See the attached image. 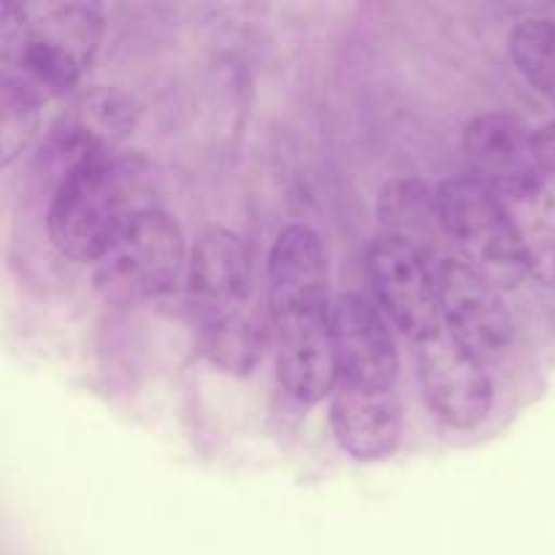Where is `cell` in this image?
<instances>
[{
  "label": "cell",
  "instance_id": "cell-1",
  "mask_svg": "<svg viewBox=\"0 0 555 555\" xmlns=\"http://www.w3.org/2000/svg\"><path fill=\"white\" fill-rule=\"evenodd\" d=\"M269 318L276 372L287 393L318 404L334 393V301L323 238L309 225H287L269 253Z\"/></svg>",
  "mask_w": 555,
  "mask_h": 555
},
{
  "label": "cell",
  "instance_id": "cell-2",
  "mask_svg": "<svg viewBox=\"0 0 555 555\" xmlns=\"http://www.w3.org/2000/svg\"><path fill=\"white\" fill-rule=\"evenodd\" d=\"M188 307L201 352L228 374L253 372L266 347L263 309L253 287V258L242 236L222 225L201 231L190 249Z\"/></svg>",
  "mask_w": 555,
  "mask_h": 555
},
{
  "label": "cell",
  "instance_id": "cell-3",
  "mask_svg": "<svg viewBox=\"0 0 555 555\" xmlns=\"http://www.w3.org/2000/svg\"><path fill=\"white\" fill-rule=\"evenodd\" d=\"M101 33V9L92 3H5L0 11V87L25 92L43 106L81 79Z\"/></svg>",
  "mask_w": 555,
  "mask_h": 555
},
{
  "label": "cell",
  "instance_id": "cell-4",
  "mask_svg": "<svg viewBox=\"0 0 555 555\" xmlns=\"http://www.w3.org/2000/svg\"><path fill=\"white\" fill-rule=\"evenodd\" d=\"M157 206V173L144 157L119 155L74 168L54 188L49 238L65 258L95 263L133 217Z\"/></svg>",
  "mask_w": 555,
  "mask_h": 555
},
{
  "label": "cell",
  "instance_id": "cell-5",
  "mask_svg": "<svg viewBox=\"0 0 555 555\" xmlns=\"http://www.w3.org/2000/svg\"><path fill=\"white\" fill-rule=\"evenodd\" d=\"M439 217L455 258L499 291L529 276L518 236L496 193L472 177H450L437 188Z\"/></svg>",
  "mask_w": 555,
  "mask_h": 555
},
{
  "label": "cell",
  "instance_id": "cell-6",
  "mask_svg": "<svg viewBox=\"0 0 555 555\" xmlns=\"http://www.w3.org/2000/svg\"><path fill=\"white\" fill-rule=\"evenodd\" d=\"M188 260L182 228L157 206L133 217L92 266L108 301L139 304L173 291Z\"/></svg>",
  "mask_w": 555,
  "mask_h": 555
},
{
  "label": "cell",
  "instance_id": "cell-7",
  "mask_svg": "<svg viewBox=\"0 0 555 555\" xmlns=\"http://www.w3.org/2000/svg\"><path fill=\"white\" fill-rule=\"evenodd\" d=\"M366 271L379 312L417 345L442 331L437 269L399 238L379 233L366 253Z\"/></svg>",
  "mask_w": 555,
  "mask_h": 555
},
{
  "label": "cell",
  "instance_id": "cell-8",
  "mask_svg": "<svg viewBox=\"0 0 555 555\" xmlns=\"http://www.w3.org/2000/svg\"><path fill=\"white\" fill-rule=\"evenodd\" d=\"M417 377L428 410L448 426L475 428L491 412L493 385L486 363L444 328L417 347Z\"/></svg>",
  "mask_w": 555,
  "mask_h": 555
},
{
  "label": "cell",
  "instance_id": "cell-9",
  "mask_svg": "<svg viewBox=\"0 0 555 555\" xmlns=\"http://www.w3.org/2000/svg\"><path fill=\"white\" fill-rule=\"evenodd\" d=\"M437 282L442 328L482 363L502 356L513 339V320L499 296L502 291L475 274L455 255L439 266Z\"/></svg>",
  "mask_w": 555,
  "mask_h": 555
},
{
  "label": "cell",
  "instance_id": "cell-10",
  "mask_svg": "<svg viewBox=\"0 0 555 555\" xmlns=\"http://www.w3.org/2000/svg\"><path fill=\"white\" fill-rule=\"evenodd\" d=\"M336 383L363 390H396L399 350L388 318L361 293H341L334 301Z\"/></svg>",
  "mask_w": 555,
  "mask_h": 555
},
{
  "label": "cell",
  "instance_id": "cell-11",
  "mask_svg": "<svg viewBox=\"0 0 555 555\" xmlns=\"http://www.w3.org/2000/svg\"><path fill=\"white\" fill-rule=\"evenodd\" d=\"M133 128L135 106L122 92L92 90L76 98L60 114L49 141V152L60 166V179L74 168L119 157V146Z\"/></svg>",
  "mask_w": 555,
  "mask_h": 555
},
{
  "label": "cell",
  "instance_id": "cell-12",
  "mask_svg": "<svg viewBox=\"0 0 555 555\" xmlns=\"http://www.w3.org/2000/svg\"><path fill=\"white\" fill-rule=\"evenodd\" d=\"M464 155L469 177L496 195L545 184L537 166L534 133L513 114L488 112L472 119L464 130Z\"/></svg>",
  "mask_w": 555,
  "mask_h": 555
},
{
  "label": "cell",
  "instance_id": "cell-13",
  "mask_svg": "<svg viewBox=\"0 0 555 555\" xmlns=\"http://www.w3.org/2000/svg\"><path fill=\"white\" fill-rule=\"evenodd\" d=\"M331 428L352 459H390L404 434V406L396 390H363L336 383L331 393Z\"/></svg>",
  "mask_w": 555,
  "mask_h": 555
},
{
  "label": "cell",
  "instance_id": "cell-14",
  "mask_svg": "<svg viewBox=\"0 0 555 555\" xmlns=\"http://www.w3.org/2000/svg\"><path fill=\"white\" fill-rule=\"evenodd\" d=\"M377 215L385 236L404 242L431 266L437 258V269L444 260L453 258L442 253L444 244L450 242L444 236L442 217H439L437 190H431L421 179H396L385 184L377 198Z\"/></svg>",
  "mask_w": 555,
  "mask_h": 555
},
{
  "label": "cell",
  "instance_id": "cell-15",
  "mask_svg": "<svg viewBox=\"0 0 555 555\" xmlns=\"http://www.w3.org/2000/svg\"><path fill=\"white\" fill-rule=\"evenodd\" d=\"M499 201L513 222L529 276L555 291V195L545 184H531Z\"/></svg>",
  "mask_w": 555,
  "mask_h": 555
},
{
  "label": "cell",
  "instance_id": "cell-16",
  "mask_svg": "<svg viewBox=\"0 0 555 555\" xmlns=\"http://www.w3.org/2000/svg\"><path fill=\"white\" fill-rule=\"evenodd\" d=\"M509 54L529 85L555 106V22H520L509 36Z\"/></svg>",
  "mask_w": 555,
  "mask_h": 555
},
{
  "label": "cell",
  "instance_id": "cell-17",
  "mask_svg": "<svg viewBox=\"0 0 555 555\" xmlns=\"http://www.w3.org/2000/svg\"><path fill=\"white\" fill-rule=\"evenodd\" d=\"M41 122V103L11 87H0V152L9 166L33 141Z\"/></svg>",
  "mask_w": 555,
  "mask_h": 555
},
{
  "label": "cell",
  "instance_id": "cell-18",
  "mask_svg": "<svg viewBox=\"0 0 555 555\" xmlns=\"http://www.w3.org/2000/svg\"><path fill=\"white\" fill-rule=\"evenodd\" d=\"M534 152H537V166H540L542 182L553 184L555 188V122L537 130Z\"/></svg>",
  "mask_w": 555,
  "mask_h": 555
}]
</instances>
